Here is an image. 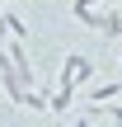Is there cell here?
Wrapping results in <instances>:
<instances>
[{
    "label": "cell",
    "mask_w": 122,
    "mask_h": 127,
    "mask_svg": "<svg viewBox=\"0 0 122 127\" xmlns=\"http://www.w3.org/2000/svg\"><path fill=\"white\" fill-rule=\"evenodd\" d=\"M0 5H9V0H0Z\"/></svg>",
    "instance_id": "9"
},
{
    "label": "cell",
    "mask_w": 122,
    "mask_h": 127,
    "mask_svg": "<svg viewBox=\"0 0 122 127\" xmlns=\"http://www.w3.org/2000/svg\"><path fill=\"white\" fill-rule=\"evenodd\" d=\"M14 104H19V108H28V113H47V94H38L33 85H28V90H24Z\"/></svg>",
    "instance_id": "3"
},
{
    "label": "cell",
    "mask_w": 122,
    "mask_h": 127,
    "mask_svg": "<svg viewBox=\"0 0 122 127\" xmlns=\"http://www.w3.org/2000/svg\"><path fill=\"white\" fill-rule=\"evenodd\" d=\"M103 108H108V118H113V123L122 127V104H118V108H113V104H103Z\"/></svg>",
    "instance_id": "7"
},
{
    "label": "cell",
    "mask_w": 122,
    "mask_h": 127,
    "mask_svg": "<svg viewBox=\"0 0 122 127\" xmlns=\"http://www.w3.org/2000/svg\"><path fill=\"white\" fill-rule=\"evenodd\" d=\"M66 108H71V85L52 90V99H47V113H66Z\"/></svg>",
    "instance_id": "5"
},
{
    "label": "cell",
    "mask_w": 122,
    "mask_h": 127,
    "mask_svg": "<svg viewBox=\"0 0 122 127\" xmlns=\"http://www.w3.org/2000/svg\"><path fill=\"white\" fill-rule=\"evenodd\" d=\"M56 127H66V123H56Z\"/></svg>",
    "instance_id": "10"
},
{
    "label": "cell",
    "mask_w": 122,
    "mask_h": 127,
    "mask_svg": "<svg viewBox=\"0 0 122 127\" xmlns=\"http://www.w3.org/2000/svg\"><path fill=\"white\" fill-rule=\"evenodd\" d=\"M118 94H122V80H103V85H99V90L89 94V104H113Z\"/></svg>",
    "instance_id": "4"
},
{
    "label": "cell",
    "mask_w": 122,
    "mask_h": 127,
    "mask_svg": "<svg viewBox=\"0 0 122 127\" xmlns=\"http://www.w3.org/2000/svg\"><path fill=\"white\" fill-rule=\"evenodd\" d=\"M5 33H9V38H24L28 28H24V19H19V14H5Z\"/></svg>",
    "instance_id": "6"
},
{
    "label": "cell",
    "mask_w": 122,
    "mask_h": 127,
    "mask_svg": "<svg viewBox=\"0 0 122 127\" xmlns=\"http://www.w3.org/2000/svg\"><path fill=\"white\" fill-rule=\"evenodd\" d=\"M118 66H122V61H118Z\"/></svg>",
    "instance_id": "11"
},
{
    "label": "cell",
    "mask_w": 122,
    "mask_h": 127,
    "mask_svg": "<svg viewBox=\"0 0 122 127\" xmlns=\"http://www.w3.org/2000/svg\"><path fill=\"white\" fill-rule=\"evenodd\" d=\"M0 42H5V33H0ZM0 52H5V47H0Z\"/></svg>",
    "instance_id": "8"
},
{
    "label": "cell",
    "mask_w": 122,
    "mask_h": 127,
    "mask_svg": "<svg viewBox=\"0 0 122 127\" xmlns=\"http://www.w3.org/2000/svg\"><path fill=\"white\" fill-rule=\"evenodd\" d=\"M89 80H94V61L80 57V52H66L61 57V85L75 90V85H89Z\"/></svg>",
    "instance_id": "1"
},
{
    "label": "cell",
    "mask_w": 122,
    "mask_h": 127,
    "mask_svg": "<svg viewBox=\"0 0 122 127\" xmlns=\"http://www.w3.org/2000/svg\"><path fill=\"white\" fill-rule=\"evenodd\" d=\"M99 38H122V5H108V9H103Z\"/></svg>",
    "instance_id": "2"
}]
</instances>
